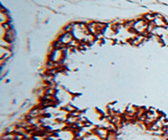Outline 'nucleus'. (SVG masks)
I'll return each mask as SVG.
<instances>
[{
  "mask_svg": "<svg viewBox=\"0 0 168 140\" xmlns=\"http://www.w3.org/2000/svg\"><path fill=\"white\" fill-rule=\"evenodd\" d=\"M148 27H149L148 21H146V19H140L134 22L132 29L139 35H143L146 32H148Z\"/></svg>",
  "mask_w": 168,
  "mask_h": 140,
  "instance_id": "f257e3e1",
  "label": "nucleus"
},
{
  "mask_svg": "<svg viewBox=\"0 0 168 140\" xmlns=\"http://www.w3.org/2000/svg\"><path fill=\"white\" fill-rule=\"evenodd\" d=\"M62 58H63V51H62V49H56V50L52 52L51 60V61L57 63V62L61 61V60Z\"/></svg>",
  "mask_w": 168,
  "mask_h": 140,
  "instance_id": "f03ea898",
  "label": "nucleus"
},
{
  "mask_svg": "<svg viewBox=\"0 0 168 140\" xmlns=\"http://www.w3.org/2000/svg\"><path fill=\"white\" fill-rule=\"evenodd\" d=\"M74 40V37H73L72 34L71 32H67L65 33L63 35H61V37L60 38V40L63 45H70V43Z\"/></svg>",
  "mask_w": 168,
  "mask_h": 140,
  "instance_id": "7ed1b4c3",
  "label": "nucleus"
},
{
  "mask_svg": "<svg viewBox=\"0 0 168 140\" xmlns=\"http://www.w3.org/2000/svg\"><path fill=\"white\" fill-rule=\"evenodd\" d=\"M153 25L155 26V27H166V23L164 22V20L162 19V17H155V19H153L152 22Z\"/></svg>",
  "mask_w": 168,
  "mask_h": 140,
  "instance_id": "20e7f679",
  "label": "nucleus"
}]
</instances>
